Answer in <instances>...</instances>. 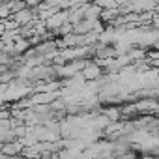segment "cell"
<instances>
[{"label":"cell","instance_id":"6da1fadb","mask_svg":"<svg viewBox=\"0 0 159 159\" xmlns=\"http://www.w3.org/2000/svg\"><path fill=\"white\" fill-rule=\"evenodd\" d=\"M23 152V144H17V142H10V144H4L2 146V152L0 153H4L8 157H13L15 153H21Z\"/></svg>","mask_w":159,"mask_h":159}]
</instances>
